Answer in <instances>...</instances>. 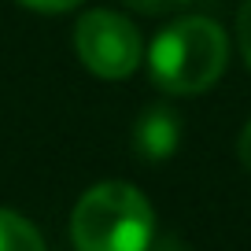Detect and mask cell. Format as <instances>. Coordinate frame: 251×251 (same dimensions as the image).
<instances>
[{"label":"cell","mask_w":251,"mask_h":251,"mask_svg":"<svg viewBox=\"0 0 251 251\" xmlns=\"http://www.w3.org/2000/svg\"><path fill=\"white\" fill-rule=\"evenodd\" d=\"M229 59V41L218 23L203 15L177 19L166 30L155 33L148 45V71L163 93L192 96L211 89L222 78Z\"/></svg>","instance_id":"obj_1"},{"label":"cell","mask_w":251,"mask_h":251,"mask_svg":"<svg viewBox=\"0 0 251 251\" xmlns=\"http://www.w3.org/2000/svg\"><path fill=\"white\" fill-rule=\"evenodd\" d=\"M155 236V211L137 185L103 181L74 203V251H148Z\"/></svg>","instance_id":"obj_2"},{"label":"cell","mask_w":251,"mask_h":251,"mask_svg":"<svg viewBox=\"0 0 251 251\" xmlns=\"http://www.w3.org/2000/svg\"><path fill=\"white\" fill-rule=\"evenodd\" d=\"M74 48H78L81 63L96 78H107V81H122L141 67V33L137 26L129 23L126 15L107 8H96L85 11L74 26Z\"/></svg>","instance_id":"obj_3"},{"label":"cell","mask_w":251,"mask_h":251,"mask_svg":"<svg viewBox=\"0 0 251 251\" xmlns=\"http://www.w3.org/2000/svg\"><path fill=\"white\" fill-rule=\"evenodd\" d=\"M181 141V118L174 115L166 103H151L141 118H137V129H133V148L141 159L148 163H163L177 151Z\"/></svg>","instance_id":"obj_4"},{"label":"cell","mask_w":251,"mask_h":251,"mask_svg":"<svg viewBox=\"0 0 251 251\" xmlns=\"http://www.w3.org/2000/svg\"><path fill=\"white\" fill-rule=\"evenodd\" d=\"M0 251H45V240L23 214L0 207Z\"/></svg>","instance_id":"obj_5"},{"label":"cell","mask_w":251,"mask_h":251,"mask_svg":"<svg viewBox=\"0 0 251 251\" xmlns=\"http://www.w3.org/2000/svg\"><path fill=\"white\" fill-rule=\"evenodd\" d=\"M236 41H240V52L251 67V0H244L240 15H236Z\"/></svg>","instance_id":"obj_6"},{"label":"cell","mask_w":251,"mask_h":251,"mask_svg":"<svg viewBox=\"0 0 251 251\" xmlns=\"http://www.w3.org/2000/svg\"><path fill=\"white\" fill-rule=\"evenodd\" d=\"M133 11H144V15H166V11L185 8L188 0H126Z\"/></svg>","instance_id":"obj_7"},{"label":"cell","mask_w":251,"mask_h":251,"mask_svg":"<svg viewBox=\"0 0 251 251\" xmlns=\"http://www.w3.org/2000/svg\"><path fill=\"white\" fill-rule=\"evenodd\" d=\"M19 4H26V8H33V11H45V15H59V11L78 8L81 0H19Z\"/></svg>","instance_id":"obj_8"},{"label":"cell","mask_w":251,"mask_h":251,"mask_svg":"<svg viewBox=\"0 0 251 251\" xmlns=\"http://www.w3.org/2000/svg\"><path fill=\"white\" fill-rule=\"evenodd\" d=\"M236 155H240V166L251 174V122L244 126V133H240V141H236Z\"/></svg>","instance_id":"obj_9"},{"label":"cell","mask_w":251,"mask_h":251,"mask_svg":"<svg viewBox=\"0 0 251 251\" xmlns=\"http://www.w3.org/2000/svg\"><path fill=\"white\" fill-rule=\"evenodd\" d=\"M166 251H174V248H166Z\"/></svg>","instance_id":"obj_10"}]
</instances>
